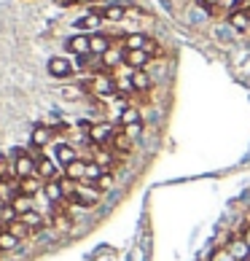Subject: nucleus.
<instances>
[{
	"label": "nucleus",
	"mask_w": 250,
	"mask_h": 261,
	"mask_svg": "<svg viewBox=\"0 0 250 261\" xmlns=\"http://www.w3.org/2000/svg\"><path fill=\"white\" fill-rule=\"evenodd\" d=\"M113 49V41L108 35H102V33H92V54H97V57H102V54H108Z\"/></svg>",
	"instance_id": "obj_14"
},
{
	"label": "nucleus",
	"mask_w": 250,
	"mask_h": 261,
	"mask_svg": "<svg viewBox=\"0 0 250 261\" xmlns=\"http://www.w3.org/2000/svg\"><path fill=\"white\" fill-rule=\"evenodd\" d=\"M119 121H121V127H127L129 135H137L140 127H143V116L137 111V105H129V108H124L121 116H119Z\"/></svg>",
	"instance_id": "obj_6"
},
{
	"label": "nucleus",
	"mask_w": 250,
	"mask_h": 261,
	"mask_svg": "<svg viewBox=\"0 0 250 261\" xmlns=\"http://www.w3.org/2000/svg\"><path fill=\"white\" fill-rule=\"evenodd\" d=\"M102 24V19L97 16V14H86V16H81V19H75V27H78V30H97V27Z\"/></svg>",
	"instance_id": "obj_22"
},
{
	"label": "nucleus",
	"mask_w": 250,
	"mask_h": 261,
	"mask_svg": "<svg viewBox=\"0 0 250 261\" xmlns=\"http://www.w3.org/2000/svg\"><path fill=\"white\" fill-rule=\"evenodd\" d=\"M8 207H11V210L16 213V216H24V213H33V197H27V194H16V197H14V202H11Z\"/></svg>",
	"instance_id": "obj_18"
},
{
	"label": "nucleus",
	"mask_w": 250,
	"mask_h": 261,
	"mask_svg": "<svg viewBox=\"0 0 250 261\" xmlns=\"http://www.w3.org/2000/svg\"><path fill=\"white\" fill-rule=\"evenodd\" d=\"M16 243H19V240H16L8 229L0 231V250H11V248H16Z\"/></svg>",
	"instance_id": "obj_28"
},
{
	"label": "nucleus",
	"mask_w": 250,
	"mask_h": 261,
	"mask_svg": "<svg viewBox=\"0 0 250 261\" xmlns=\"http://www.w3.org/2000/svg\"><path fill=\"white\" fill-rule=\"evenodd\" d=\"M8 178V170H6V156H0V180Z\"/></svg>",
	"instance_id": "obj_33"
},
{
	"label": "nucleus",
	"mask_w": 250,
	"mask_h": 261,
	"mask_svg": "<svg viewBox=\"0 0 250 261\" xmlns=\"http://www.w3.org/2000/svg\"><path fill=\"white\" fill-rule=\"evenodd\" d=\"M46 70H49L51 79H70L75 73V62H70L67 57H51L49 65H46Z\"/></svg>",
	"instance_id": "obj_3"
},
{
	"label": "nucleus",
	"mask_w": 250,
	"mask_h": 261,
	"mask_svg": "<svg viewBox=\"0 0 250 261\" xmlns=\"http://www.w3.org/2000/svg\"><path fill=\"white\" fill-rule=\"evenodd\" d=\"M242 237H245V243H247V245H250V226H247V229H245V234H242Z\"/></svg>",
	"instance_id": "obj_35"
},
{
	"label": "nucleus",
	"mask_w": 250,
	"mask_h": 261,
	"mask_svg": "<svg viewBox=\"0 0 250 261\" xmlns=\"http://www.w3.org/2000/svg\"><path fill=\"white\" fill-rule=\"evenodd\" d=\"M54 138V129L51 127H46V124H35L33 132H30V143H33V148H46L51 143Z\"/></svg>",
	"instance_id": "obj_8"
},
{
	"label": "nucleus",
	"mask_w": 250,
	"mask_h": 261,
	"mask_svg": "<svg viewBox=\"0 0 250 261\" xmlns=\"http://www.w3.org/2000/svg\"><path fill=\"white\" fill-rule=\"evenodd\" d=\"M43 191H46V197H49L51 205H65V202H67V199H65V194H62V189H60V180H57V178H54V180H51Z\"/></svg>",
	"instance_id": "obj_19"
},
{
	"label": "nucleus",
	"mask_w": 250,
	"mask_h": 261,
	"mask_svg": "<svg viewBox=\"0 0 250 261\" xmlns=\"http://www.w3.org/2000/svg\"><path fill=\"white\" fill-rule=\"evenodd\" d=\"M94 92L102 94V97H116V94H119V84L113 81L110 75L97 73V75H94Z\"/></svg>",
	"instance_id": "obj_7"
},
{
	"label": "nucleus",
	"mask_w": 250,
	"mask_h": 261,
	"mask_svg": "<svg viewBox=\"0 0 250 261\" xmlns=\"http://www.w3.org/2000/svg\"><path fill=\"white\" fill-rule=\"evenodd\" d=\"M94 162H97L102 170H110V164H113V153H110L108 148H94Z\"/></svg>",
	"instance_id": "obj_27"
},
{
	"label": "nucleus",
	"mask_w": 250,
	"mask_h": 261,
	"mask_svg": "<svg viewBox=\"0 0 250 261\" xmlns=\"http://www.w3.org/2000/svg\"><path fill=\"white\" fill-rule=\"evenodd\" d=\"M19 194V183H11V180H0V205H11L14 202V197Z\"/></svg>",
	"instance_id": "obj_15"
},
{
	"label": "nucleus",
	"mask_w": 250,
	"mask_h": 261,
	"mask_svg": "<svg viewBox=\"0 0 250 261\" xmlns=\"http://www.w3.org/2000/svg\"><path fill=\"white\" fill-rule=\"evenodd\" d=\"M14 175H16L19 180L38 175V167H35V159L30 156V151L14 148Z\"/></svg>",
	"instance_id": "obj_1"
},
{
	"label": "nucleus",
	"mask_w": 250,
	"mask_h": 261,
	"mask_svg": "<svg viewBox=\"0 0 250 261\" xmlns=\"http://www.w3.org/2000/svg\"><path fill=\"white\" fill-rule=\"evenodd\" d=\"M121 62H124V49H121V51L110 49L108 54H102V67H105V70H110V67H116V65H121Z\"/></svg>",
	"instance_id": "obj_25"
},
{
	"label": "nucleus",
	"mask_w": 250,
	"mask_h": 261,
	"mask_svg": "<svg viewBox=\"0 0 250 261\" xmlns=\"http://www.w3.org/2000/svg\"><path fill=\"white\" fill-rule=\"evenodd\" d=\"M30 156L35 159V167H38V175H41V178H46V180L60 178V175H57V162H51L49 156H43L41 148H30Z\"/></svg>",
	"instance_id": "obj_4"
},
{
	"label": "nucleus",
	"mask_w": 250,
	"mask_h": 261,
	"mask_svg": "<svg viewBox=\"0 0 250 261\" xmlns=\"http://www.w3.org/2000/svg\"><path fill=\"white\" fill-rule=\"evenodd\" d=\"M78 129H81V132H86V135H92V129H94V124H92L89 119H81V121H78Z\"/></svg>",
	"instance_id": "obj_31"
},
{
	"label": "nucleus",
	"mask_w": 250,
	"mask_h": 261,
	"mask_svg": "<svg viewBox=\"0 0 250 261\" xmlns=\"http://www.w3.org/2000/svg\"><path fill=\"white\" fill-rule=\"evenodd\" d=\"M54 156H57V162H60L62 167H70V164L78 159V153H75L73 146H67V143H60V146L54 148Z\"/></svg>",
	"instance_id": "obj_11"
},
{
	"label": "nucleus",
	"mask_w": 250,
	"mask_h": 261,
	"mask_svg": "<svg viewBox=\"0 0 250 261\" xmlns=\"http://www.w3.org/2000/svg\"><path fill=\"white\" fill-rule=\"evenodd\" d=\"M19 221H24L30 229H41V226H43V218L38 216L35 210H33V213H24V216H19Z\"/></svg>",
	"instance_id": "obj_29"
},
{
	"label": "nucleus",
	"mask_w": 250,
	"mask_h": 261,
	"mask_svg": "<svg viewBox=\"0 0 250 261\" xmlns=\"http://www.w3.org/2000/svg\"><path fill=\"white\" fill-rule=\"evenodd\" d=\"M38 191H41V180H38V178H22V180H19V194L35 197Z\"/></svg>",
	"instance_id": "obj_23"
},
{
	"label": "nucleus",
	"mask_w": 250,
	"mask_h": 261,
	"mask_svg": "<svg viewBox=\"0 0 250 261\" xmlns=\"http://www.w3.org/2000/svg\"><path fill=\"white\" fill-rule=\"evenodd\" d=\"M218 3H220V0H199V6L205 8V11H215Z\"/></svg>",
	"instance_id": "obj_32"
},
{
	"label": "nucleus",
	"mask_w": 250,
	"mask_h": 261,
	"mask_svg": "<svg viewBox=\"0 0 250 261\" xmlns=\"http://www.w3.org/2000/svg\"><path fill=\"white\" fill-rule=\"evenodd\" d=\"M148 43H151V38L140 35V33H132V35L124 38V49H143V51H146Z\"/></svg>",
	"instance_id": "obj_20"
},
{
	"label": "nucleus",
	"mask_w": 250,
	"mask_h": 261,
	"mask_svg": "<svg viewBox=\"0 0 250 261\" xmlns=\"http://www.w3.org/2000/svg\"><path fill=\"white\" fill-rule=\"evenodd\" d=\"M229 250H232V256L237 258V261H245V258H250V245L245 243V237H234L232 243L226 245Z\"/></svg>",
	"instance_id": "obj_16"
},
{
	"label": "nucleus",
	"mask_w": 250,
	"mask_h": 261,
	"mask_svg": "<svg viewBox=\"0 0 250 261\" xmlns=\"http://www.w3.org/2000/svg\"><path fill=\"white\" fill-rule=\"evenodd\" d=\"M210 261H237V258L232 256V250H229V248H218V250L210 253Z\"/></svg>",
	"instance_id": "obj_30"
},
{
	"label": "nucleus",
	"mask_w": 250,
	"mask_h": 261,
	"mask_svg": "<svg viewBox=\"0 0 250 261\" xmlns=\"http://www.w3.org/2000/svg\"><path fill=\"white\" fill-rule=\"evenodd\" d=\"M129 86H132V92H148L151 89V75L146 70H132Z\"/></svg>",
	"instance_id": "obj_13"
},
{
	"label": "nucleus",
	"mask_w": 250,
	"mask_h": 261,
	"mask_svg": "<svg viewBox=\"0 0 250 261\" xmlns=\"http://www.w3.org/2000/svg\"><path fill=\"white\" fill-rule=\"evenodd\" d=\"M92 14H97L100 19H108V22H121L127 16V8L124 6H92Z\"/></svg>",
	"instance_id": "obj_9"
},
{
	"label": "nucleus",
	"mask_w": 250,
	"mask_h": 261,
	"mask_svg": "<svg viewBox=\"0 0 250 261\" xmlns=\"http://www.w3.org/2000/svg\"><path fill=\"white\" fill-rule=\"evenodd\" d=\"M229 24H232L237 33H245L247 27H250V14L245 11V8H239V11H232V14H229Z\"/></svg>",
	"instance_id": "obj_17"
},
{
	"label": "nucleus",
	"mask_w": 250,
	"mask_h": 261,
	"mask_svg": "<svg viewBox=\"0 0 250 261\" xmlns=\"http://www.w3.org/2000/svg\"><path fill=\"white\" fill-rule=\"evenodd\" d=\"M65 51H70V54H75V57L92 54V35H86V33L70 35V38L65 41Z\"/></svg>",
	"instance_id": "obj_5"
},
{
	"label": "nucleus",
	"mask_w": 250,
	"mask_h": 261,
	"mask_svg": "<svg viewBox=\"0 0 250 261\" xmlns=\"http://www.w3.org/2000/svg\"><path fill=\"white\" fill-rule=\"evenodd\" d=\"M86 167H89L86 162L75 159L70 167H65V175H67V178H73V180H84V178H86Z\"/></svg>",
	"instance_id": "obj_21"
},
{
	"label": "nucleus",
	"mask_w": 250,
	"mask_h": 261,
	"mask_svg": "<svg viewBox=\"0 0 250 261\" xmlns=\"http://www.w3.org/2000/svg\"><path fill=\"white\" fill-rule=\"evenodd\" d=\"M116 135H119V129L113 127V124L102 121V124H94V129H92V135H89V140H92V146L102 148V146H110V143L116 140Z\"/></svg>",
	"instance_id": "obj_2"
},
{
	"label": "nucleus",
	"mask_w": 250,
	"mask_h": 261,
	"mask_svg": "<svg viewBox=\"0 0 250 261\" xmlns=\"http://www.w3.org/2000/svg\"><path fill=\"white\" fill-rule=\"evenodd\" d=\"M148 60H151V54L143 49H124V65H129L132 70H143Z\"/></svg>",
	"instance_id": "obj_10"
},
{
	"label": "nucleus",
	"mask_w": 250,
	"mask_h": 261,
	"mask_svg": "<svg viewBox=\"0 0 250 261\" xmlns=\"http://www.w3.org/2000/svg\"><path fill=\"white\" fill-rule=\"evenodd\" d=\"M75 3H78V0H57V6H62V8H70Z\"/></svg>",
	"instance_id": "obj_34"
},
{
	"label": "nucleus",
	"mask_w": 250,
	"mask_h": 261,
	"mask_svg": "<svg viewBox=\"0 0 250 261\" xmlns=\"http://www.w3.org/2000/svg\"><path fill=\"white\" fill-rule=\"evenodd\" d=\"M100 197V189L94 186V189H78V194H75L73 199V205H78V207H92L94 202H97Z\"/></svg>",
	"instance_id": "obj_12"
},
{
	"label": "nucleus",
	"mask_w": 250,
	"mask_h": 261,
	"mask_svg": "<svg viewBox=\"0 0 250 261\" xmlns=\"http://www.w3.org/2000/svg\"><path fill=\"white\" fill-rule=\"evenodd\" d=\"M6 229L11 231V234H14L16 240H24V237H27V234H30V231H33L30 226L24 224V221H8V226H6Z\"/></svg>",
	"instance_id": "obj_26"
},
{
	"label": "nucleus",
	"mask_w": 250,
	"mask_h": 261,
	"mask_svg": "<svg viewBox=\"0 0 250 261\" xmlns=\"http://www.w3.org/2000/svg\"><path fill=\"white\" fill-rule=\"evenodd\" d=\"M57 180H60V189H62L65 199H67V202H73V199H75V194H78V189H75V180H73V178H67V175L57 178Z\"/></svg>",
	"instance_id": "obj_24"
}]
</instances>
